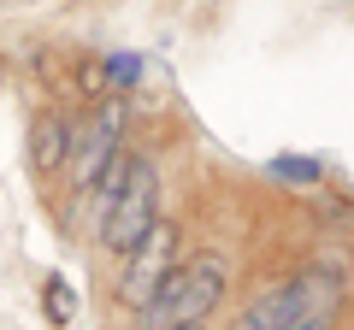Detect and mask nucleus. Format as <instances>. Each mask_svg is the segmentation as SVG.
I'll return each instance as SVG.
<instances>
[{"mask_svg":"<svg viewBox=\"0 0 354 330\" xmlns=\"http://www.w3.org/2000/svg\"><path fill=\"white\" fill-rule=\"evenodd\" d=\"M225 266L218 260H183L171 278L153 289V301L136 313L142 330H183V324H207L213 307L225 301Z\"/></svg>","mask_w":354,"mask_h":330,"instance_id":"nucleus-1","label":"nucleus"},{"mask_svg":"<svg viewBox=\"0 0 354 330\" xmlns=\"http://www.w3.org/2000/svg\"><path fill=\"white\" fill-rule=\"evenodd\" d=\"M71 142H77V124L65 113H36V124H30V165H36L41 177H59L65 159H71Z\"/></svg>","mask_w":354,"mask_h":330,"instance_id":"nucleus-5","label":"nucleus"},{"mask_svg":"<svg viewBox=\"0 0 354 330\" xmlns=\"http://www.w3.org/2000/svg\"><path fill=\"white\" fill-rule=\"evenodd\" d=\"M41 313H48V324H71L77 318V289L59 278V271L41 283Z\"/></svg>","mask_w":354,"mask_h":330,"instance_id":"nucleus-8","label":"nucleus"},{"mask_svg":"<svg viewBox=\"0 0 354 330\" xmlns=\"http://www.w3.org/2000/svg\"><path fill=\"white\" fill-rule=\"evenodd\" d=\"M118 153H124V101H118V95H106V101H95L88 124H77L71 159H65V171H71L77 195H95L101 171L118 159Z\"/></svg>","mask_w":354,"mask_h":330,"instance_id":"nucleus-4","label":"nucleus"},{"mask_svg":"<svg viewBox=\"0 0 354 330\" xmlns=\"http://www.w3.org/2000/svg\"><path fill=\"white\" fill-rule=\"evenodd\" d=\"M106 89H113V95H130V89H136V77H142V59H136V53H106Z\"/></svg>","mask_w":354,"mask_h":330,"instance_id":"nucleus-9","label":"nucleus"},{"mask_svg":"<svg viewBox=\"0 0 354 330\" xmlns=\"http://www.w3.org/2000/svg\"><path fill=\"white\" fill-rule=\"evenodd\" d=\"M266 171H272L278 183H295V189H319V183H325V165H319V159H301V153H278Z\"/></svg>","mask_w":354,"mask_h":330,"instance_id":"nucleus-7","label":"nucleus"},{"mask_svg":"<svg viewBox=\"0 0 354 330\" xmlns=\"http://www.w3.org/2000/svg\"><path fill=\"white\" fill-rule=\"evenodd\" d=\"M330 324H337L330 313H313V318H295V324H283V330H330Z\"/></svg>","mask_w":354,"mask_h":330,"instance_id":"nucleus-10","label":"nucleus"},{"mask_svg":"<svg viewBox=\"0 0 354 330\" xmlns=\"http://www.w3.org/2000/svg\"><path fill=\"white\" fill-rule=\"evenodd\" d=\"M101 201H106V206H101V242L124 260L130 248L153 230V218H160V171H153V159L130 153L124 183H118L113 195H101Z\"/></svg>","mask_w":354,"mask_h":330,"instance_id":"nucleus-2","label":"nucleus"},{"mask_svg":"<svg viewBox=\"0 0 354 330\" xmlns=\"http://www.w3.org/2000/svg\"><path fill=\"white\" fill-rule=\"evenodd\" d=\"M183 330H201V324H183Z\"/></svg>","mask_w":354,"mask_h":330,"instance_id":"nucleus-11","label":"nucleus"},{"mask_svg":"<svg viewBox=\"0 0 354 330\" xmlns=\"http://www.w3.org/2000/svg\"><path fill=\"white\" fill-rule=\"evenodd\" d=\"M295 318H301L295 283H278V289H266V295H260V301H254L230 330H283V324H295Z\"/></svg>","mask_w":354,"mask_h":330,"instance_id":"nucleus-6","label":"nucleus"},{"mask_svg":"<svg viewBox=\"0 0 354 330\" xmlns=\"http://www.w3.org/2000/svg\"><path fill=\"white\" fill-rule=\"evenodd\" d=\"M183 230L171 224V218H153V230L136 242L124 254V278H118V301L130 307V313H142V307L153 301V289H160L165 278H171L177 266H183Z\"/></svg>","mask_w":354,"mask_h":330,"instance_id":"nucleus-3","label":"nucleus"}]
</instances>
